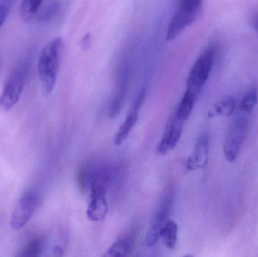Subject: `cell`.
<instances>
[{
  "mask_svg": "<svg viewBox=\"0 0 258 257\" xmlns=\"http://www.w3.org/2000/svg\"><path fill=\"white\" fill-rule=\"evenodd\" d=\"M63 49L61 38H54L44 46L39 54L38 74L46 94H51L55 87Z\"/></svg>",
  "mask_w": 258,
  "mask_h": 257,
  "instance_id": "6da1fadb",
  "label": "cell"
},
{
  "mask_svg": "<svg viewBox=\"0 0 258 257\" xmlns=\"http://www.w3.org/2000/svg\"><path fill=\"white\" fill-rule=\"evenodd\" d=\"M203 6V0H178L167 29V40L174 41L192 25L201 15Z\"/></svg>",
  "mask_w": 258,
  "mask_h": 257,
  "instance_id": "7a4b0ae2",
  "label": "cell"
},
{
  "mask_svg": "<svg viewBox=\"0 0 258 257\" xmlns=\"http://www.w3.org/2000/svg\"><path fill=\"white\" fill-rule=\"evenodd\" d=\"M248 130L249 120L248 115L239 112L230 124L224 138L223 151L227 161L233 162L237 158L248 137Z\"/></svg>",
  "mask_w": 258,
  "mask_h": 257,
  "instance_id": "3957f363",
  "label": "cell"
},
{
  "mask_svg": "<svg viewBox=\"0 0 258 257\" xmlns=\"http://www.w3.org/2000/svg\"><path fill=\"white\" fill-rule=\"evenodd\" d=\"M215 52V47L211 45L199 56L188 75L186 91L199 97L212 72Z\"/></svg>",
  "mask_w": 258,
  "mask_h": 257,
  "instance_id": "277c9868",
  "label": "cell"
},
{
  "mask_svg": "<svg viewBox=\"0 0 258 257\" xmlns=\"http://www.w3.org/2000/svg\"><path fill=\"white\" fill-rule=\"evenodd\" d=\"M27 78L25 66L17 68L6 81L0 96V108L9 111L13 108L21 98Z\"/></svg>",
  "mask_w": 258,
  "mask_h": 257,
  "instance_id": "5b68a950",
  "label": "cell"
},
{
  "mask_svg": "<svg viewBox=\"0 0 258 257\" xmlns=\"http://www.w3.org/2000/svg\"><path fill=\"white\" fill-rule=\"evenodd\" d=\"M39 202V195L35 190H30L19 199L11 217L10 226L19 230L26 226L34 214Z\"/></svg>",
  "mask_w": 258,
  "mask_h": 257,
  "instance_id": "8992f818",
  "label": "cell"
},
{
  "mask_svg": "<svg viewBox=\"0 0 258 257\" xmlns=\"http://www.w3.org/2000/svg\"><path fill=\"white\" fill-rule=\"evenodd\" d=\"M90 199L88 205V218L93 222L103 221L108 214L106 185L98 182H91Z\"/></svg>",
  "mask_w": 258,
  "mask_h": 257,
  "instance_id": "52a82bcc",
  "label": "cell"
},
{
  "mask_svg": "<svg viewBox=\"0 0 258 257\" xmlns=\"http://www.w3.org/2000/svg\"><path fill=\"white\" fill-rule=\"evenodd\" d=\"M184 123L185 122L178 119L175 114L173 115L172 117L168 121L162 139L156 147L158 154L166 155L177 146L181 136Z\"/></svg>",
  "mask_w": 258,
  "mask_h": 257,
  "instance_id": "ba28073f",
  "label": "cell"
},
{
  "mask_svg": "<svg viewBox=\"0 0 258 257\" xmlns=\"http://www.w3.org/2000/svg\"><path fill=\"white\" fill-rule=\"evenodd\" d=\"M146 90L142 89L138 94L131 108L130 111L128 112L125 121L122 122L121 126L119 127V130L116 132L114 138V144L116 146H120L121 144L125 142V140L128 138L129 134L132 132L135 125H136L138 120V116H139L140 110L144 104V99H145Z\"/></svg>",
  "mask_w": 258,
  "mask_h": 257,
  "instance_id": "9c48e42d",
  "label": "cell"
},
{
  "mask_svg": "<svg viewBox=\"0 0 258 257\" xmlns=\"http://www.w3.org/2000/svg\"><path fill=\"white\" fill-rule=\"evenodd\" d=\"M170 204H171V201L169 198H166L161 205L160 208L158 210L153 217L150 228L146 235L145 244L147 247H153L160 239L162 229L167 220H168Z\"/></svg>",
  "mask_w": 258,
  "mask_h": 257,
  "instance_id": "30bf717a",
  "label": "cell"
},
{
  "mask_svg": "<svg viewBox=\"0 0 258 257\" xmlns=\"http://www.w3.org/2000/svg\"><path fill=\"white\" fill-rule=\"evenodd\" d=\"M209 154V137L203 132L199 136L196 142L194 152L186 161V168L189 172L204 168L207 165Z\"/></svg>",
  "mask_w": 258,
  "mask_h": 257,
  "instance_id": "8fae6325",
  "label": "cell"
},
{
  "mask_svg": "<svg viewBox=\"0 0 258 257\" xmlns=\"http://www.w3.org/2000/svg\"><path fill=\"white\" fill-rule=\"evenodd\" d=\"M236 109V101L232 96H226L218 101L208 113L209 119L221 117V116H230L234 113Z\"/></svg>",
  "mask_w": 258,
  "mask_h": 257,
  "instance_id": "7c38bea8",
  "label": "cell"
},
{
  "mask_svg": "<svg viewBox=\"0 0 258 257\" xmlns=\"http://www.w3.org/2000/svg\"><path fill=\"white\" fill-rule=\"evenodd\" d=\"M134 238L132 235H127L115 241L110 248L107 250L105 256H128L133 248Z\"/></svg>",
  "mask_w": 258,
  "mask_h": 257,
  "instance_id": "4fadbf2b",
  "label": "cell"
},
{
  "mask_svg": "<svg viewBox=\"0 0 258 257\" xmlns=\"http://www.w3.org/2000/svg\"><path fill=\"white\" fill-rule=\"evenodd\" d=\"M197 98H198V97L196 96L194 94L186 91L180 104L177 106L175 113H174L176 116L180 120L186 122V121L189 119L191 113H192Z\"/></svg>",
  "mask_w": 258,
  "mask_h": 257,
  "instance_id": "5bb4252c",
  "label": "cell"
},
{
  "mask_svg": "<svg viewBox=\"0 0 258 257\" xmlns=\"http://www.w3.org/2000/svg\"><path fill=\"white\" fill-rule=\"evenodd\" d=\"M177 234L178 226L177 223L172 220H168L164 226L161 233L163 244L168 249H174L177 242Z\"/></svg>",
  "mask_w": 258,
  "mask_h": 257,
  "instance_id": "9a60e30c",
  "label": "cell"
},
{
  "mask_svg": "<svg viewBox=\"0 0 258 257\" xmlns=\"http://www.w3.org/2000/svg\"><path fill=\"white\" fill-rule=\"evenodd\" d=\"M258 92L255 88H251L244 95L239 104V112L246 115L254 111L257 104Z\"/></svg>",
  "mask_w": 258,
  "mask_h": 257,
  "instance_id": "2e32d148",
  "label": "cell"
},
{
  "mask_svg": "<svg viewBox=\"0 0 258 257\" xmlns=\"http://www.w3.org/2000/svg\"><path fill=\"white\" fill-rule=\"evenodd\" d=\"M45 240L42 237H38L30 241L17 256L24 257H36L39 256L43 250Z\"/></svg>",
  "mask_w": 258,
  "mask_h": 257,
  "instance_id": "e0dca14e",
  "label": "cell"
},
{
  "mask_svg": "<svg viewBox=\"0 0 258 257\" xmlns=\"http://www.w3.org/2000/svg\"><path fill=\"white\" fill-rule=\"evenodd\" d=\"M43 0H22L21 14L25 20H30L37 13Z\"/></svg>",
  "mask_w": 258,
  "mask_h": 257,
  "instance_id": "ac0fdd59",
  "label": "cell"
},
{
  "mask_svg": "<svg viewBox=\"0 0 258 257\" xmlns=\"http://www.w3.org/2000/svg\"><path fill=\"white\" fill-rule=\"evenodd\" d=\"M12 8V0H0V28L6 22Z\"/></svg>",
  "mask_w": 258,
  "mask_h": 257,
  "instance_id": "d6986e66",
  "label": "cell"
},
{
  "mask_svg": "<svg viewBox=\"0 0 258 257\" xmlns=\"http://www.w3.org/2000/svg\"><path fill=\"white\" fill-rule=\"evenodd\" d=\"M249 24L251 28L255 31L258 32V12L252 15V16L250 18Z\"/></svg>",
  "mask_w": 258,
  "mask_h": 257,
  "instance_id": "ffe728a7",
  "label": "cell"
},
{
  "mask_svg": "<svg viewBox=\"0 0 258 257\" xmlns=\"http://www.w3.org/2000/svg\"><path fill=\"white\" fill-rule=\"evenodd\" d=\"M83 43H82V45H83V47H85V48H88L87 45H89V44L91 43V37L90 36H89V34L86 35V36H85L84 38H83Z\"/></svg>",
  "mask_w": 258,
  "mask_h": 257,
  "instance_id": "44dd1931",
  "label": "cell"
}]
</instances>
